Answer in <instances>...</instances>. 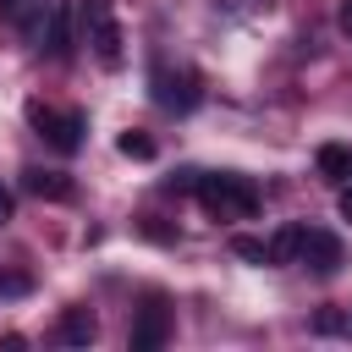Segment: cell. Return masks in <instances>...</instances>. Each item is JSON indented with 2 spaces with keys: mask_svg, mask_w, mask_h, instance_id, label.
Here are the masks:
<instances>
[{
  "mask_svg": "<svg viewBox=\"0 0 352 352\" xmlns=\"http://www.w3.org/2000/svg\"><path fill=\"white\" fill-rule=\"evenodd\" d=\"M198 204L214 214V220H248L258 209V187L248 176H231V170H214V176H198Z\"/></svg>",
  "mask_w": 352,
  "mask_h": 352,
  "instance_id": "6da1fadb",
  "label": "cell"
},
{
  "mask_svg": "<svg viewBox=\"0 0 352 352\" xmlns=\"http://www.w3.org/2000/svg\"><path fill=\"white\" fill-rule=\"evenodd\" d=\"M28 121L38 126V138H44L55 154H77V148H82V132H88V116H82V110H50V104H28Z\"/></svg>",
  "mask_w": 352,
  "mask_h": 352,
  "instance_id": "7a4b0ae2",
  "label": "cell"
},
{
  "mask_svg": "<svg viewBox=\"0 0 352 352\" xmlns=\"http://www.w3.org/2000/svg\"><path fill=\"white\" fill-rule=\"evenodd\" d=\"M77 22H82V38L94 44L99 66H121V28L110 16V0H82L77 6Z\"/></svg>",
  "mask_w": 352,
  "mask_h": 352,
  "instance_id": "3957f363",
  "label": "cell"
},
{
  "mask_svg": "<svg viewBox=\"0 0 352 352\" xmlns=\"http://www.w3.org/2000/svg\"><path fill=\"white\" fill-rule=\"evenodd\" d=\"M198 99H204L198 72H187V66H154V104L160 110L187 116V110H198Z\"/></svg>",
  "mask_w": 352,
  "mask_h": 352,
  "instance_id": "277c9868",
  "label": "cell"
},
{
  "mask_svg": "<svg viewBox=\"0 0 352 352\" xmlns=\"http://www.w3.org/2000/svg\"><path fill=\"white\" fill-rule=\"evenodd\" d=\"M170 330H176V324H170V308H165V302H148V308H138L126 341H132V352H160V346L170 341Z\"/></svg>",
  "mask_w": 352,
  "mask_h": 352,
  "instance_id": "5b68a950",
  "label": "cell"
},
{
  "mask_svg": "<svg viewBox=\"0 0 352 352\" xmlns=\"http://www.w3.org/2000/svg\"><path fill=\"white\" fill-rule=\"evenodd\" d=\"M297 264H308L314 275H336L341 270V242L330 231H308L302 226V248H297Z\"/></svg>",
  "mask_w": 352,
  "mask_h": 352,
  "instance_id": "8992f818",
  "label": "cell"
},
{
  "mask_svg": "<svg viewBox=\"0 0 352 352\" xmlns=\"http://www.w3.org/2000/svg\"><path fill=\"white\" fill-rule=\"evenodd\" d=\"M0 16L22 33V38H44V22H50V0H0Z\"/></svg>",
  "mask_w": 352,
  "mask_h": 352,
  "instance_id": "52a82bcc",
  "label": "cell"
},
{
  "mask_svg": "<svg viewBox=\"0 0 352 352\" xmlns=\"http://www.w3.org/2000/svg\"><path fill=\"white\" fill-rule=\"evenodd\" d=\"M94 336H99V319H94L88 308H66V314L55 319V341H60V346H94Z\"/></svg>",
  "mask_w": 352,
  "mask_h": 352,
  "instance_id": "ba28073f",
  "label": "cell"
},
{
  "mask_svg": "<svg viewBox=\"0 0 352 352\" xmlns=\"http://www.w3.org/2000/svg\"><path fill=\"white\" fill-rule=\"evenodd\" d=\"M22 187L33 192V198H50V204H66L77 187H72V176H60V170H38V165H28L22 170Z\"/></svg>",
  "mask_w": 352,
  "mask_h": 352,
  "instance_id": "9c48e42d",
  "label": "cell"
},
{
  "mask_svg": "<svg viewBox=\"0 0 352 352\" xmlns=\"http://www.w3.org/2000/svg\"><path fill=\"white\" fill-rule=\"evenodd\" d=\"M55 60L72 55V6H50V22H44V38H38Z\"/></svg>",
  "mask_w": 352,
  "mask_h": 352,
  "instance_id": "30bf717a",
  "label": "cell"
},
{
  "mask_svg": "<svg viewBox=\"0 0 352 352\" xmlns=\"http://www.w3.org/2000/svg\"><path fill=\"white\" fill-rule=\"evenodd\" d=\"M297 248H302V226H280L264 242V264H297Z\"/></svg>",
  "mask_w": 352,
  "mask_h": 352,
  "instance_id": "8fae6325",
  "label": "cell"
},
{
  "mask_svg": "<svg viewBox=\"0 0 352 352\" xmlns=\"http://www.w3.org/2000/svg\"><path fill=\"white\" fill-rule=\"evenodd\" d=\"M319 176H324V182H346V176H352V154H346L341 143H324V148H319Z\"/></svg>",
  "mask_w": 352,
  "mask_h": 352,
  "instance_id": "7c38bea8",
  "label": "cell"
},
{
  "mask_svg": "<svg viewBox=\"0 0 352 352\" xmlns=\"http://www.w3.org/2000/svg\"><path fill=\"white\" fill-rule=\"evenodd\" d=\"M116 148H121L126 160H154V138H148V132H121Z\"/></svg>",
  "mask_w": 352,
  "mask_h": 352,
  "instance_id": "4fadbf2b",
  "label": "cell"
},
{
  "mask_svg": "<svg viewBox=\"0 0 352 352\" xmlns=\"http://www.w3.org/2000/svg\"><path fill=\"white\" fill-rule=\"evenodd\" d=\"M341 330H346V314L341 308H319L314 314V336H341Z\"/></svg>",
  "mask_w": 352,
  "mask_h": 352,
  "instance_id": "5bb4252c",
  "label": "cell"
},
{
  "mask_svg": "<svg viewBox=\"0 0 352 352\" xmlns=\"http://www.w3.org/2000/svg\"><path fill=\"white\" fill-rule=\"evenodd\" d=\"M231 253L248 264H264V236H231Z\"/></svg>",
  "mask_w": 352,
  "mask_h": 352,
  "instance_id": "9a60e30c",
  "label": "cell"
},
{
  "mask_svg": "<svg viewBox=\"0 0 352 352\" xmlns=\"http://www.w3.org/2000/svg\"><path fill=\"white\" fill-rule=\"evenodd\" d=\"M198 176H204V170H176V176L165 182V192H192V187H198Z\"/></svg>",
  "mask_w": 352,
  "mask_h": 352,
  "instance_id": "2e32d148",
  "label": "cell"
},
{
  "mask_svg": "<svg viewBox=\"0 0 352 352\" xmlns=\"http://www.w3.org/2000/svg\"><path fill=\"white\" fill-rule=\"evenodd\" d=\"M336 28H341V33L352 38V0H341V16H336Z\"/></svg>",
  "mask_w": 352,
  "mask_h": 352,
  "instance_id": "e0dca14e",
  "label": "cell"
},
{
  "mask_svg": "<svg viewBox=\"0 0 352 352\" xmlns=\"http://www.w3.org/2000/svg\"><path fill=\"white\" fill-rule=\"evenodd\" d=\"M6 220H11V192L0 187V226H6Z\"/></svg>",
  "mask_w": 352,
  "mask_h": 352,
  "instance_id": "ac0fdd59",
  "label": "cell"
},
{
  "mask_svg": "<svg viewBox=\"0 0 352 352\" xmlns=\"http://www.w3.org/2000/svg\"><path fill=\"white\" fill-rule=\"evenodd\" d=\"M341 220H352V187H341Z\"/></svg>",
  "mask_w": 352,
  "mask_h": 352,
  "instance_id": "d6986e66",
  "label": "cell"
},
{
  "mask_svg": "<svg viewBox=\"0 0 352 352\" xmlns=\"http://www.w3.org/2000/svg\"><path fill=\"white\" fill-rule=\"evenodd\" d=\"M0 292H22V280H6V275H0Z\"/></svg>",
  "mask_w": 352,
  "mask_h": 352,
  "instance_id": "ffe728a7",
  "label": "cell"
},
{
  "mask_svg": "<svg viewBox=\"0 0 352 352\" xmlns=\"http://www.w3.org/2000/svg\"><path fill=\"white\" fill-rule=\"evenodd\" d=\"M341 336H352V308H346V330H341Z\"/></svg>",
  "mask_w": 352,
  "mask_h": 352,
  "instance_id": "44dd1931",
  "label": "cell"
}]
</instances>
